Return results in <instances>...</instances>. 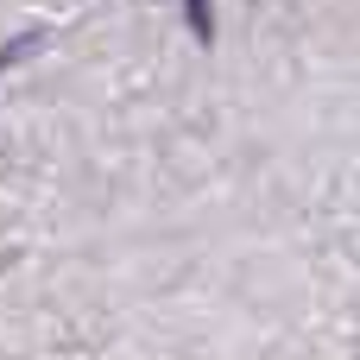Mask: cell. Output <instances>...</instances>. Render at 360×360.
Wrapping results in <instances>:
<instances>
[{"label": "cell", "instance_id": "cell-2", "mask_svg": "<svg viewBox=\"0 0 360 360\" xmlns=\"http://www.w3.org/2000/svg\"><path fill=\"white\" fill-rule=\"evenodd\" d=\"M184 25L196 44H215V0H184Z\"/></svg>", "mask_w": 360, "mask_h": 360}, {"label": "cell", "instance_id": "cell-1", "mask_svg": "<svg viewBox=\"0 0 360 360\" xmlns=\"http://www.w3.org/2000/svg\"><path fill=\"white\" fill-rule=\"evenodd\" d=\"M38 44H44V25H25L19 38H6V44H0V76H6L13 63H25V57H32Z\"/></svg>", "mask_w": 360, "mask_h": 360}]
</instances>
